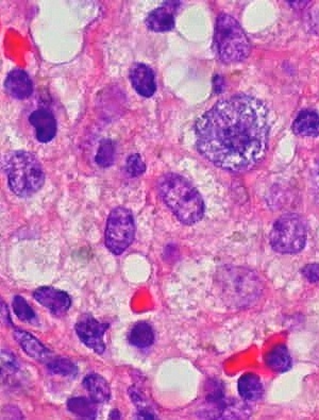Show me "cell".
Returning a JSON list of instances; mask_svg holds the SVG:
<instances>
[{"label": "cell", "mask_w": 319, "mask_h": 420, "mask_svg": "<svg viewBox=\"0 0 319 420\" xmlns=\"http://www.w3.org/2000/svg\"><path fill=\"white\" fill-rule=\"evenodd\" d=\"M239 396L246 401H258L264 395V388L260 377L254 373H248L239 378L237 383Z\"/></svg>", "instance_id": "obj_17"}, {"label": "cell", "mask_w": 319, "mask_h": 420, "mask_svg": "<svg viewBox=\"0 0 319 420\" xmlns=\"http://www.w3.org/2000/svg\"><path fill=\"white\" fill-rule=\"evenodd\" d=\"M168 6V4H166ZM175 7H160L152 10L146 18V26L154 32H168L175 28Z\"/></svg>", "instance_id": "obj_14"}, {"label": "cell", "mask_w": 319, "mask_h": 420, "mask_svg": "<svg viewBox=\"0 0 319 420\" xmlns=\"http://www.w3.org/2000/svg\"><path fill=\"white\" fill-rule=\"evenodd\" d=\"M125 168L129 177L137 178L145 173L146 165L139 154H133L127 159Z\"/></svg>", "instance_id": "obj_25"}, {"label": "cell", "mask_w": 319, "mask_h": 420, "mask_svg": "<svg viewBox=\"0 0 319 420\" xmlns=\"http://www.w3.org/2000/svg\"><path fill=\"white\" fill-rule=\"evenodd\" d=\"M1 319H3V321L6 325H12L9 311H8L7 306L4 302H1Z\"/></svg>", "instance_id": "obj_28"}, {"label": "cell", "mask_w": 319, "mask_h": 420, "mask_svg": "<svg viewBox=\"0 0 319 420\" xmlns=\"http://www.w3.org/2000/svg\"><path fill=\"white\" fill-rule=\"evenodd\" d=\"M47 369L52 375L74 377L78 373V367L70 359L65 357H55L47 362Z\"/></svg>", "instance_id": "obj_21"}, {"label": "cell", "mask_w": 319, "mask_h": 420, "mask_svg": "<svg viewBox=\"0 0 319 420\" xmlns=\"http://www.w3.org/2000/svg\"><path fill=\"white\" fill-rule=\"evenodd\" d=\"M158 195L175 216L191 226L201 221L204 202L198 190L178 173H168L158 181Z\"/></svg>", "instance_id": "obj_2"}, {"label": "cell", "mask_w": 319, "mask_h": 420, "mask_svg": "<svg viewBox=\"0 0 319 420\" xmlns=\"http://www.w3.org/2000/svg\"><path fill=\"white\" fill-rule=\"evenodd\" d=\"M13 304L14 314L18 316L20 321H24V323L37 321V314L22 296L18 295V296L14 297L13 304Z\"/></svg>", "instance_id": "obj_24"}, {"label": "cell", "mask_w": 319, "mask_h": 420, "mask_svg": "<svg viewBox=\"0 0 319 420\" xmlns=\"http://www.w3.org/2000/svg\"><path fill=\"white\" fill-rule=\"evenodd\" d=\"M316 185H317V189H318V193H319V166H318V169H317V173H316Z\"/></svg>", "instance_id": "obj_30"}, {"label": "cell", "mask_w": 319, "mask_h": 420, "mask_svg": "<svg viewBox=\"0 0 319 420\" xmlns=\"http://www.w3.org/2000/svg\"><path fill=\"white\" fill-rule=\"evenodd\" d=\"M130 80L133 89L143 97L149 98L156 93V75L150 66L137 63L131 68Z\"/></svg>", "instance_id": "obj_11"}, {"label": "cell", "mask_w": 319, "mask_h": 420, "mask_svg": "<svg viewBox=\"0 0 319 420\" xmlns=\"http://www.w3.org/2000/svg\"><path fill=\"white\" fill-rule=\"evenodd\" d=\"M268 369L277 373H287L292 367V357L284 345L274 347L265 357Z\"/></svg>", "instance_id": "obj_18"}, {"label": "cell", "mask_w": 319, "mask_h": 420, "mask_svg": "<svg viewBox=\"0 0 319 420\" xmlns=\"http://www.w3.org/2000/svg\"><path fill=\"white\" fill-rule=\"evenodd\" d=\"M135 236V223L132 212L124 206L113 209L106 221V247L115 256H120L130 247Z\"/></svg>", "instance_id": "obj_7"}, {"label": "cell", "mask_w": 319, "mask_h": 420, "mask_svg": "<svg viewBox=\"0 0 319 420\" xmlns=\"http://www.w3.org/2000/svg\"><path fill=\"white\" fill-rule=\"evenodd\" d=\"M301 273L310 283L319 282V264H308L302 268Z\"/></svg>", "instance_id": "obj_27"}, {"label": "cell", "mask_w": 319, "mask_h": 420, "mask_svg": "<svg viewBox=\"0 0 319 420\" xmlns=\"http://www.w3.org/2000/svg\"><path fill=\"white\" fill-rule=\"evenodd\" d=\"M108 329V323H100L91 314L82 315L75 326L81 342L98 354H102L106 350L104 336Z\"/></svg>", "instance_id": "obj_8"}, {"label": "cell", "mask_w": 319, "mask_h": 420, "mask_svg": "<svg viewBox=\"0 0 319 420\" xmlns=\"http://www.w3.org/2000/svg\"><path fill=\"white\" fill-rule=\"evenodd\" d=\"M195 132L198 150L206 160L232 173L249 171L268 150V106L248 95L220 100L198 119Z\"/></svg>", "instance_id": "obj_1"}, {"label": "cell", "mask_w": 319, "mask_h": 420, "mask_svg": "<svg viewBox=\"0 0 319 420\" xmlns=\"http://www.w3.org/2000/svg\"><path fill=\"white\" fill-rule=\"evenodd\" d=\"M116 147L114 142L111 140H104L100 143L98 148L97 154H96V163L100 167H110L115 162Z\"/></svg>", "instance_id": "obj_22"}, {"label": "cell", "mask_w": 319, "mask_h": 420, "mask_svg": "<svg viewBox=\"0 0 319 420\" xmlns=\"http://www.w3.org/2000/svg\"><path fill=\"white\" fill-rule=\"evenodd\" d=\"M5 89L11 97L24 100L32 94V81L24 70H14L6 78Z\"/></svg>", "instance_id": "obj_12"}, {"label": "cell", "mask_w": 319, "mask_h": 420, "mask_svg": "<svg viewBox=\"0 0 319 420\" xmlns=\"http://www.w3.org/2000/svg\"><path fill=\"white\" fill-rule=\"evenodd\" d=\"M308 230L301 216L294 213L277 219L270 231L273 249L281 254H296L302 252L306 243Z\"/></svg>", "instance_id": "obj_6"}, {"label": "cell", "mask_w": 319, "mask_h": 420, "mask_svg": "<svg viewBox=\"0 0 319 420\" xmlns=\"http://www.w3.org/2000/svg\"><path fill=\"white\" fill-rule=\"evenodd\" d=\"M83 386L89 394V398L96 403H106L111 398L109 384L104 377L97 373L87 375L83 379Z\"/></svg>", "instance_id": "obj_15"}, {"label": "cell", "mask_w": 319, "mask_h": 420, "mask_svg": "<svg viewBox=\"0 0 319 420\" xmlns=\"http://www.w3.org/2000/svg\"><path fill=\"white\" fill-rule=\"evenodd\" d=\"M3 168L14 195L27 198L35 195L45 183V173L37 156L16 150L4 156Z\"/></svg>", "instance_id": "obj_3"}, {"label": "cell", "mask_w": 319, "mask_h": 420, "mask_svg": "<svg viewBox=\"0 0 319 420\" xmlns=\"http://www.w3.org/2000/svg\"><path fill=\"white\" fill-rule=\"evenodd\" d=\"M29 122L35 130V137L39 143H49L57 135V121L55 115L46 109L33 111Z\"/></svg>", "instance_id": "obj_10"}, {"label": "cell", "mask_w": 319, "mask_h": 420, "mask_svg": "<svg viewBox=\"0 0 319 420\" xmlns=\"http://www.w3.org/2000/svg\"><path fill=\"white\" fill-rule=\"evenodd\" d=\"M120 414L118 409H113V411L110 413V419H120Z\"/></svg>", "instance_id": "obj_29"}, {"label": "cell", "mask_w": 319, "mask_h": 420, "mask_svg": "<svg viewBox=\"0 0 319 420\" xmlns=\"http://www.w3.org/2000/svg\"><path fill=\"white\" fill-rule=\"evenodd\" d=\"M14 338L20 348L32 359H37L39 362H45V361L48 362L51 359L50 351L29 332L20 329L14 330Z\"/></svg>", "instance_id": "obj_13"}, {"label": "cell", "mask_w": 319, "mask_h": 420, "mask_svg": "<svg viewBox=\"0 0 319 420\" xmlns=\"http://www.w3.org/2000/svg\"><path fill=\"white\" fill-rule=\"evenodd\" d=\"M97 403L87 397H74L68 401V409L70 413L79 418L95 419L97 417Z\"/></svg>", "instance_id": "obj_20"}, {"label": "cell", "mask_w": 319, "mask_h": 420, "mask_svg": "<svg viewBox=\"0 0 319 420\" xmlns=\"http://www.w3.org/2000/svg\"><path fill=\"white\" fill-rule=\"evenodd\" d=\"M33 298L55 316H63L72 306L70 295L51 286H43L33 292Z\"/></svg>", "instance_id": "obj_9"}, {"label": "cell", "mask_w": 319, "mask_h": 420, "mask_svg": "<svg viewBox=\"0 0 319 420\" xmlns=\"http://www.w3.org/2000/svg\"><path fill=\"white\" fill-rule=\"evenodd\" d=\"M1 369H3V375H7V373H13L18 369V363H16L15 359H14L12 353L8 352V351L3 350L1 353Z\"/></svg>", "instance_id": "obj_26"}, {"label": "cell", "mask_w": 319, "mask_h": 420, "mask_svg": "<svg viewBox=\"0 0 319 420\" xmlns=\"http://www.w3.org/2000/svg\"><path fill=\"white\" fill-rule=\"evenodd\" d=\"M154 332L151 326L145 321L135 323L129 333V342L139 349H145L152 346L154 342Z\"/></svg>", "instance_id": "obj_19"}, {"label": "cell", "mask_w": 319, "mask_h": 420, "mask_svg": "<svg viewBox=\"0 0 319 420\" xmlns=\"http://www.w3.org/2000/svg\"><path fill=\"white\" fill-rule=\"evenodd\" d=\"M214 44L216 54L224 63H237L249 56L250 42L233 16L222 13L216 20Z\"/></svg>", "instance_id": "obj_5"}, {"label": "cell", "mask_w": 319, "mask_h": 420, "mask_svg": "<svg viewBox=\"0 0 319 420\" xmlns=\"http://www.w3.org/2000/svg\"><path fill=\"white\" fill-rule=\"evenodd\" d=\"M131 400L135 403L137 409V418L139 419H156L154 411L151 407L148 405L147 400H146L144 395L139 390H135V388H131L129 390Z\"/></svg>", "instance_id": "obj_23"}, {"label": "cell", "mask_w": 319, "mask_h": 420, "mask_svg": "<svg viewBox=\"0 0 319 420\" xmlns=\"http://www.w3.org/2000/svg\"><path fill=\"white\" fill-rule=\"evenodd\" d=\"M293 131L301 137H318L319 115L314 111H302L294 121Z\"/></svg>", "instance_id": "obj_16"}, {"label": "cell", "mask_w": 319, "mask_h": 420, "mask_svg": "<svg viewBox=\"0 0 319 420\" xmlns=\"http://www.w3.org/2000/svg\"><path fill=\"white\" fill-rule=\"evenodd\" d=\"M218 285L224 302L234 308L252 306L263 292L260 277L254 271L239 266L220 268Z\"/></svg>", "instance_id": "obj_4"}]
</instances>
